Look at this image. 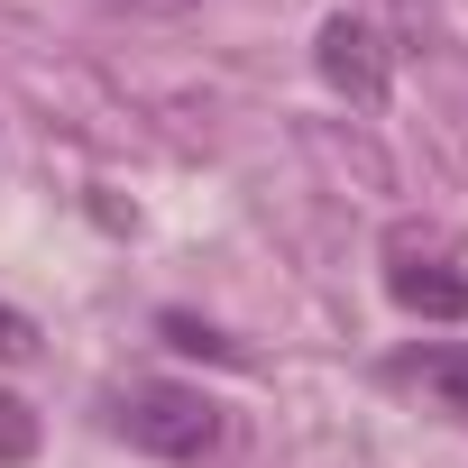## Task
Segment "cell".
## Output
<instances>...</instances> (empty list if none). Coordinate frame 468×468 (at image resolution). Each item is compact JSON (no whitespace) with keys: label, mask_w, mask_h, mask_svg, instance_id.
Here are the masks:
<instances>
[{"label":"cell","mask_w":468,"mask_h":468,"mask_svg":"<svg viewBox=\"0 0 468 468\" xmlns=\"http://www.w3.org/2000/svg\"><path fill=\"white\" fill-rule=\"evenodd\" d=\"M111 422H120V441H138L156 459H202L220 441V404L193 395V386H129L111 404Z\"/></svg>","instance_id":"obj_1"},{"label":"cell","mask_w":468,"mask_h":468,"mask_svg":"<svg viewBox=\"0 0 468 468\" xmlns=\"http://www.w3.org/2000/svg\"><path fill=\"white\" fill-rule=\"evenodd\" d=\"M386 285H395V303L422 313V322H468V276H459V258H450L441 239L395 229V239H386Z\"/></svg>","instance_id":"obj_2"},{"label":"cell","mask_w":468,"mask_h":468,"mask_svg":"<svg viewBox=\"0 0 468 468\" xmlns=\"http://www.w3.org/2000/svg\"><path fill=\"white\" fill-rule=\"evenodd\" d=\"M322 74H331V92H349V101H386V47H377V28L367 19H331L322 28Z\"/></svg>","instance_id":"obj_3"},{"label":"cell","mask_w":468,"mask_h":468,"mask_svg":"<svg viewBox=\"0 0 468 468\" xmlns=\"http://www.w3.org/2000/svg\"><path fill=\"white\" fill-rule=\"evenodd\" d=\"M422 386H431L450 413H468V349H431V358H422Z\"/></svg>","instance_id":"obj_4"},{"label":"cell","mask_w":468,"mask_h":468,"mask_svg":"<svg viewBox=\"0 0 468 468\" xmlns=\"http://www.w3.org/2000/svg\"><path fill=\"white\" fill-rule=\"evenodd\" d=\"M28 349H37V331H28L10 303H0V358H28Z\"/></svg>","instance_id":"obj_5"}]
</instances>
